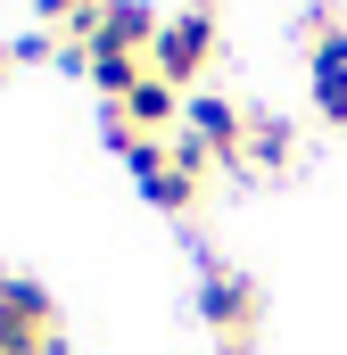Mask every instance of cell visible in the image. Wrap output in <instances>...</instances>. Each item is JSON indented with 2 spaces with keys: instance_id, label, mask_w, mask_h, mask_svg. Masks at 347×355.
I'll return each mask as SVG.
<instances>
[{
  "instance_id": "5",
  "label": "cell",
  "mask_w": 347,
  "mask_h": 355,
  "mask_svg": "<svg viewBox=\"0 0 347 355\" xmlns=\"http://www.w3.org/2000/svg\"><path fill=\"white\" fill-rule=\"evenodd\" d=\"M207 58H215V17H207V8L166 17V25H158V42H149V75H166V83H190Z\"/></svg>"
},
{
  "instance_id": "8",
  "label": "cell",
  "mask_w": 347,
  "mask_h": 355,
  "mask_svg": "<svg viewBox=\"0 0 347 355\" xmlns=\"http://www.w3.org/2000/svg\"><path fill=\"white\" fill-rule=\"evenodd\" d=\"M83 75L108 91V107H124V99H133V83L149 75V58H124V50H83Z\"/></svg>"
},
{
  "instance_id": "10",
  "label": "cell",
  "mask_w": 347,
  "mask_h": 355,
  "mask_svg": "<svg viewBox=\"0 0 347 355\" xmlns=\"http://www.w3.org/2000/svg\"><path fill=\"white\" fill-rule=\"evenodd\" d=\"M141 198H158V207H166V215H182V207H190V198H198V174H190V166H166V174L149 182V190H141Z\"/></svg>"
},
{
  "instance_id": "1",
  "label": "cell",
  "mask_w": 347,
  "mask_h": 355,
  "mask_svg": "<svg viewBox=\"0 0 347 355\" xmlns=\"http://www.w3.org/2000/svg\"><path fill=\"white\" fill-rule=\"evenodd\" d=\"M198 314H207V331L223 339V355H248V331H257V281L240 265H215L198 272Z\"/></svg>"
},
{
  "instance_id": "3",
  "label": "cell",
  "mask_w": 347,
  "mask_h": 355,
  "mask_svg": "<svg viewBox=\"0 0 347 355\" xmlns=\"http://www.w3.org/2000/svg\"><path fill=\"white\" fill-rule=\"evenodd\" d=\"M0 355H58V339H50V297L25 272H0Z\"/></svg>"
},
{
  "instance_id": "9",
  "label": "cell",
  "mask_w": 347,
  "mask_h": 355,
  "mask_svg": "<svg viewBox=\"0 0 347 355\" xmlns=\"http://www.w3.org/2000/svg\"><path fill=\"white\" fill-rule=\"evenodd\" d=\"M248 166H289V124L281 116H257L248 124Z\"/></svg>"
},
{
  "instance_id": "6",
  "label": "cell",
  "mask_w": 347,
  "mask_h": 355,
  "mask_svg": "<svg viewBox=\"0 0 347 355\" xmlns=\"http://www.w3.org/2000/svg\"><path fill=\"white\" fill-rule=\"evenodd\" d=\"M182 132H190L215 166H232V174L248 166V124H240V107H232V99H207V91H198V99L182 107Z\"/></svg>"
},
{
  "instance_id": "11",
  "label": "cell",
  "mask_w": 347,
  "mask_h": 355,
  "mask_svg": "<svg viewBox=\"0 0 347 355\" xmlns=\"http://www.w3.org/2000/svg\"><path fill=\"white\" fill-rule=\"evenodd\" d=\"M91 8H99V0H33V17H42V33H50V25H67V33H75V25H83Z\"/></svg>"
},
{
  "instance_id": "4",
  "label": "cell",
  "mask_w": 347,
  "mask_h": 355,
  "mask_svg": "<svg viewBox=\"0 0 347 355\" xmlns=\"http://www.w3.org/2000/svg\"><path fill=\"white\" fill-rule=\"evenodd\" d=\"M158 8L149 0H99L83 25H75V50H124V58H149V42H158Z\"/></svg>"
},
{
  "instance_id": "2",
  "label": "cell",
  "mask_w": 347,
  "mask_h": 355,
  "mask_svg": "<svg viewBox=\"0 0 347 355\" xmlns=\"http://www.w3.org/2000/svg\"><path fill=\"white\" fill-rule=\"evenodd\" d=\"M306 75H314V116L347 132V25L331 8H306Z\"/></svg>"
},
{
  "instance_id": "7",
  "label": "cell",
  "mask_w": 347,
  "mask_h": 355,
  "mask_svg": "<svg viewBox=\"0 0 347 355\" xmlns=\"http://www.w3.org/2000/svg\"><path fill=\"white\" fill-rule=\"evenodd\" d=\"M182 107H190V99H182V83L141 75V83H133V99H124L116 116H124L133 132H149V141H174V132H182Z\"/></svg>"
}]
</instances>
